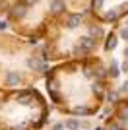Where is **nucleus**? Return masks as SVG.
I'll return each mask as SVG.
<instances>
[{
	"mask_svg": "<svg viewBox=\"0 0 128 130\" xmlns=\"http://www.w3.org/2000/svg\"><path fill=\"white\" fill-rule=\"evenodd\" d=\"M49 119V101L27 87L0 89V130H43Z\"/></svg>",
	"mask_w": 128,
	"mask_h": 130,
	"instance_id": "2",
	"label": "nucleus"
},
{
	"mask_svg": "<svg viewBox=\"0 0 128 130\" xmlns=\"http://www.w3.org/2000/svg\"><path fill=\"white\" fill-rule=\"evenodd\" d=\"M49 101L58 113L93 117L105 105L109 74L99 58H74L51 68L45 78Z\"/></svg>",
	"mask_w": 128,
	"mask_h": 130,
	"instance_id": "1",
	"label": "nucleus"
},
{
	"mask_svg": "<svg viewBox=\"0 0 128 130\" xmlns=\"http://www.w3.org/2000/svg\"><path fill=\"white\" fill-rule=\"evenodd\" d=\"M103 130H128V95L115 105L111 115L103 122Z\"/></svg>",
	"mask_w": 128,
	"mask_h": 130,
	"instance_id": "3",
	"label": "nucleus"
}]
</instances>
